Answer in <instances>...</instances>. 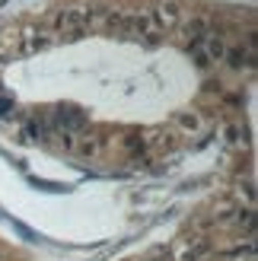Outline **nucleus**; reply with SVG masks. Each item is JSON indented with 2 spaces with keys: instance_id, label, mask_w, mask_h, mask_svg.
<instances>
[{
  "instance_id": "1",
  "label": "nucleus",
  "mask_w": 258,
  "mask_h": 261,
  "mask_svg": "<svg viewBox=\"0 0 258 261\" xmlns=\"http://www.w3.org/2000/svg\"><path fill=\"white\" fill-rule=\"evenodd\" d=\"M48 134H51V127H48V121H45V115L22 118V121L16 124V140H19V143H42V140H48Z\"/></svg>"
},
{
  "instance_id": "2",
  "label": "nucleus",
  "mask_w": 258,
  "mask_h": 261,
  "mask_svg": "<svg viewBox=\"0 0 258 261\" xmlns=\"http://www.w3.org/2000/svg\"><path fill=\"white\" fill-rule=\"evenodd\" d=\"M211 252V245L204 242V239H198V242H188L185 245V255H182V261H201L204 255Z\"/></svg>"
},
{
  "instance_id": "3",
  "label": "nucleus",
  "mask_w": 258,
  "mask_h": 261,
  "mask_svg": "<svg viewBox=\"0 0 258 261\" xmlns=\"http://www.w3.org/2000/svg\"><path fill=\"white\" fill-rule=\"evenodd\" d=\"M10 112H13V99L10 96H0V121H4Z\"/></svg>"
}]
</instances>
